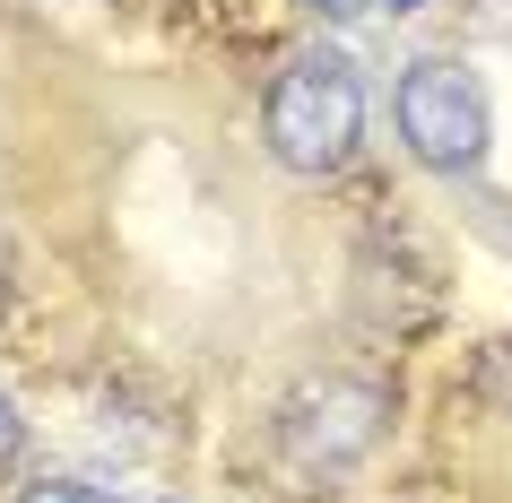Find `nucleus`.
Instances as JSON below:
<instances>
[{
    "label": "nucleus",
    "mask_w": 512,
    "mask_h": 503,
    "mask_svg": "<svg viewBox=\"0 0 512 503\" xmlns=\"http://www.w3.org/2000/svg\"><path fill=\"white\" fill-rule=\"evenodd\" d=\"M18 503H105L96 486H70V477H44V486H27Z\"/></svg>",
    "instance_id": "obj_4"
},
{
    "label": "nucleus",
    "mask_w": 512,
    "mask_h": 503,
    "mask_svg": "<svg viewBox=\"0 0 512 503\" xmlns=\"http://www.w3.org/2000/svg\"><path fill=\"white\" fill-rule=\"evenodd\" d=\"M261 131H270V157L287 174L322 183V174H339L356 157V139H365V87H356V70L339 53H296L270 79Z\"/></svg>",
    "instance_id": "obj_1"
},
{
    "label": "nucleus",
    "mask_w": 512,
    "mask_h": 503,
    "mask_svg": "<svg viewBox=\"0 0 512 503\" xmlns=\"http://www.w3.org/2000/svg\"><path fill=\"white\" fill-rule=\"evenodd\" d=\"M18 443H27V425H18V408H9V399H0V469H9V460H18Z\"/></svg>",
    "instance_id": "obj_6"
},
{
    "label": "nucleus",
    "mask_w": 512,
    "mask_h": 503,
    "mask_svg": "<svg viewBox=\"0 0 512 503\" xmlns=\"http://www.w3.org/2000/svg\"><path fill=\"white\" fill-rule=\"evenodd\" d=\"M400 139H408V157L426 165V174H478L486 139H495V113H486L478 70L452 61V53L408 61V79H400Z\"/></svg>",
    "instance_id": "obj_3"
},
{
    "label": "nucleus",
    "mask_w": 512,
    "mask_h": 503,
    "mask_svg": "<svg viewBox=\"0 0 512 503\" xmlns=\"http://www.w3.org/2000/svg\"><path fill=\"white\" fill-rule=\"evenodd\" d=\"M504 243H512V200H504Z\"/></svg>",
    "instance_id": "obj_8"
},
{
    "label": "nucleus",
    "mask_w": 512,
    "mask_h": 503,
    "mask_svg": "<svg viewBox=\"0 0 512 503\" xmlns=\"http://www.w3.org/2000/svg\"><path fill=\"white\" fill-rule=\"evenodd\" d=\"M469 27H478V35H504V44H512V0H469Z\"/></svg>",
    "instance_id": "obj_5"
},
{
    "label": "nucleus",
    "mask_w": 512,
    "mask_h": 503,
    "mask_svg": "<svg viewBox=\"0 0 512 503\" xmlns=\"http://www.w3.org/2000/svg\"><path fill=\"white\" fill-rule=\"evenodd\" d=\"M304 9H322V18H356L365 0H304Z\"/></svg>",
    "instance_id": "obj_7"
},
{
    "label": "nucleus",
    "mask_w": 512,
    "mask_h": 503,
    "mask_svg": "<svg viewBox=\"0 0 512 503\" xmlns=\"http://www.w3.org/2000/svg\"><path fill=\"white\" fill-rule=\"evenodd\" d=\"M382 425H391V391L382 382H365V373H322V382L287 391V408H278V460L296 477H313V486H330V477H348V469L374 460Z\"/></svg>",
    "instance_id": "obj_2"
}]
</instances>
